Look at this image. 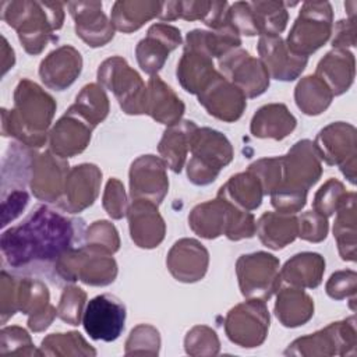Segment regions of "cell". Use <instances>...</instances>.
Returning <instances> with one entry per match:
<instances>
[{"instance_id": "7c38bea8", "label": "cell", "mask_w": 357, "mask_h": 357, "mask_svg": "<svg viewBox=\"0 0 357 357\" xmlns=\"http://www.w3.org/2000/svg\"><path fill=\"white\" fill-rule=\"evenodd\" d=\"M356 128L343 121L322 128L314 142L319 159L329 166H339L351 184L356 183Z\"/></svg>"}, {"instance_id": "b9f144b4", "label": "cell", "mask_w": 357, "mask_h": 357, "mask_svg": "<svg viewBox=\"0 0 357 357\" xmlns=\"http://www.w3.org/2000/svg\"><path fill=\"white\" fill-rule=\"evenodd\" d=\"M258 35H280L289 20L286 4L282 1H248Z\"/></svg>"}, {"instance_id": "484cf974", "label": "cell", "mask_w": 357, "mask_h": 357, "mask_svg": "<svg viewBox=\"0 0 357 357\" xmlns=\"http://www.w3.org/2000/svg\"><path fill=\"white\" fill-rule=\"evenodd\" d=\"M82 57L73 46L64 45L50 52L39 66L42 82L54 91H63L70 86L79 75Z\"/></svg>"}, {"instance_id": "1f68e13d", "label": "cell", "mask_w": 357, "mask_h": 357, "mask_svg": "<svg viewBox=\"0 0 357 357\" xmlns=\"http://www.w3.org/2000/svg\"><path fill=\"white\" fill-rule=\"evenodd\" d=\"M275 315L283 326L304 325L314 315V301L301 287H282L278 290Z\"/></svg>"}, {"instance_id": "836d02e7", "label": "cell", "mask_w": 357, "mask_h": 357, "mask_svg": "<svg viewBox=\"0 0 357 357\" xmlns=\"http://www.w3.org/2000/svg\"><path fill=\"white\" fill-rule=\"evenodd\" d=\"M261 243L272 250H280L297 237V218L293 213L265 212L255 223Z\"/></svg>"}, {"instance_id": "5bb4252c", "label": "cell", "mask_w": 357, "mask_h": 357, "mask_svg": "<svg viewBox=\"0 0 357 357\" xmlns=\"http://www.w3.org/2000/svg\"><path fill=\"white\" fill-rule=\"evenodd\" d=\"M126 315V307L116 296L100 294L86 304L82 325L91 339L113 342L124 331Z\"/></svg>"}, {"instance_id": "cb8c5ba5", "label": "cell", "mask_w": 357, "mask_h": 357, "mask_svg": "<svg viewBox=\"0 0 357 357\" xmlns=\"http://www.w3.org/2000/svg\"><path fill=\"white\" fill-rule=\"evenodd\" d=\"M209 264L208 250L194 238H181L170 248L166 265L170 273L184 283H192L204 278Z\"/></svg>"}, {"instance_id": "44dd1931", "label": "cell", "mask_w": 357, "mask_h": 357, "mask_svg": "<svg viewBox=\"0 0 357 357\" xmlns=\"http://www.w3.org/2000/svg\"><path fill=\"white\" fill-rule=\"evenodd\" d=\"M258 53L269 77L278 81L296 79L308 61V57L293 53L280 35L259 36Z\"/></svg>"}, {"instance_id": "9a60e30c", "label": "cell", "mask_w": 357, "mask_h": 357, "mask_svg": "<svg viewBox=\"0 0 357 357\" xmlns=\"http://www.w3.org/2000/svg\"><path fill=\"white\" fill-rule=\"evenodd\" d=\"M68 172V162L52 151L35 153L29 178L32 194L40 201L57 202L64 191Z\"/></svg>"}, {"instance_id": "4fadbf2b", "label": "cell", "mask_w": 357, "mask_h": 357, "mask_svg": "<svg viewBox=\"0 0 357 357\" xmlns=\"http://www.w3.org/2000/svg\"><path fill=\"white\" fill-rule=\"evenodd\" d=\"M220 74L237 86L245 98H255L269 86V74L259 59L236 47L218 59Z\"/></svg>"}, {"instance_id": "ffe728a7", "label": "cell", "mask_w": 357, "mask_h": 357, "mask_svg": "<svg viewBox=\"0 0 357 357\" xmlns=\"http://www.w3.org/2000/svg\"><path fill=\"white\" fill-rule=\"evenodd\" d=\"M181 45L180 31L163 22L153 24L135 47L137 61L142 71L155 75L165 64L169 53Z\"/></svg>"}, {"instance_id": "681fc988", "label": "cell", "mask_w": 357, "mask_h": 357, "mask_svg": "<svg viewBox=\"0 0 357 357\" xmlns=\"http://www.w3.org/2000/svg\"><path fill=\"white\" fill-rule=\"evenodd\" d=\"M86 245H92L114 254L120 248V238L116 227L107 220L93 222L85 231Z\"/></svg>"}, {"instance_id": "6f0895ef", "label": "cell", "mask_w": 357, "mask_h": 357, "mask_svg": "<svg viewBox=\"0 0 357 357\" xmlns=\"http://www.w3.org/2000/svg\"><path fill=\"white\" fill-rule=\"evenodd\" d=\"M28 201H29V195L25 190H17V191L4 194L1 199V215H3L1 226L4 227L6 225H8V222L20 216L21 212L25 209Z\"/></svg>"}, {"instance_id": "4316f807", "label": "cell", "mask_w": 357, "mask_h": 357, "mask_svg": "<svg viewBox=\"0 0 357 357\" xmlns=\"http://www.w3.org/2000/svg\"><path fill=\"white\" fill-rule=\"evenodd\" d=\"M185 106L174 91L155 74L151 75L146 85L145 114H149L158 123L173 126L180 121Z\"/></svg>"}, {"instance_id": "9f6ffc18", "label": "cell", "mask_w": 357, "mask_h": 357, "mask_svg": "<svg viewBox=\"0 0 357 357\" xmlns=\"http://www.w3.org/2000/svg\"><path fill=\"white\" fill-rule=\"evenodd\" d=\"M356 279L357 275L354 271H339L335 272L328 283H326V293L329 297L335 300H343L349 296L356 294Z\"/></svg>"}, {"instance_id": "74e56055", "label": "cell", "mask_w": 357, "mask_h": 357, "mask_svg": "<svg viewBox=\"0 0 357 357\" xmlns=\"http://www.w3.org/2000/svg\"><path fill=\"white\" fill-rule=\"evenodd\" d=\"M227 219V205L220 197L197 205L190 216L188 225L192 231L204 238H216L225 234Z\"/></svg>"}, {"instance_id": "db71d44e", "label": "cell", "mask_w": 357, "mask_h": 357, "mask_svg": "<svg viewBox=\"0 0 357 357\" xmlns=\"http://www.w3.org/2000/svg\"><path fill=\"white\" fill-rule=\"evenodd\" d=\"M103 208L113 219H121L128 209L124 185L117 178H110L103 194Z\"/></svg>"}, {"instance_id": "5b68a950", "label": "cell", "mask_w": 357, "mask_h": 357, "mask_svg": "<svg viewBox=\"0 0 357 357\" xmlns=\"http://www.w3.org/2000/svg\"><path fill=\"white\" fill-rule=\"evenodd\" d=\"M191 158L187 163V176L197 185H206L216 180L220 170L233 160V146L219 131L197 128L190 146Z\"/></svg>"}, {"instance_id": "ac0fdd59", "label": "cell", "mask_w": 357, "mask_h": 357, "mask_svg": "<svg viewBox=\"0 0 357 357\" xmlns=\"http://www.w3.org/2000/svg\"><path fill=\"white\" fill-rule=\"evenodd\" d=\"M198 102L211 116L226 123L238 120L247 106L244 93L220 73H216L198 93Z\"/></svg>"}, {"instance_id": "f907efd6", "label": "cell", "mask_w": 357, "mask_h": 357, "mask_svg": "<svg viewBox=\"0 0 357 357\" xmlns=\"http://www.w3.org/2000/svg\"><path fill=\"white\" fill-rule=\"evenodd\" d=\"M248 172L259 180L264 195L271 194L278 188L282 180V156L258 159L248 166Z\"/></svg>"}, {"instance_id": "ab89813d", "label": "cell", "mask_w": 357, "mask_h": 357, "mask_svg": "<svg viewBox=\"0 0 357 357\" xmlns=\"http://www.w3.org/2000/svg\"><path fill=\"white\" fill-rule=\"evenodd\" d=\"M332 92L328 85L315 74L304 77L296 86L294 99L297 107L308 116L321 114L332 102Z\"/></svg>"}, {"instance_id": "d590c367", "label": "cell", "mask_w": 357, "mask_h": 357, "mask_svg": "<svg viewBox=\"0 0 357 357\" xmlns=\"http://www.w3.org/2000/svg\"><path fill=\"white\" fill-rule=\"evenodd\" d=\"M162 1L119 0L112 7V24L124 33L139 29L146 21L159 17Z\"/></svg>"}, {"instance_id": "bcb514c9", "label": "cell", "mask_w": 357, "mask_h": 357, "mask_svg": "<svg viewBox=\"0 0 357 357\" xmlns=\"http://www.w3.org/2000/svg\"><path fill=\"white\" fill-rule=\"evenodd\" d=\"M1 356H40L39 350L33 349V343L28 332L20 326H7L0 332Z\"/></svg>"}, {"instance_id": "8992f818", "label": "cell", "mask_w": 357, "mask_h": 357, "mask_svg": "<svg viewBox=\"0 0 357 357\" xmlns=\"http://www.w3.org/2000/svg\"><path fill=\"white\" fill-rule=\"evenodd\" d=\"M112 255L84 244L66 252L53 268L59 279L64 282L81 280L91 286H107L117 276V264Z\"/></svg>"}, {"instance_id": "30bf717a", "label": "cell", "mask_w": 357, "mask_h": 357, "mask_svg": "<svg viewBox=\"0 0 357 357\" xmlns=\"http://www.w3.org/2000/svg\"><path fill=\"white\" fill-rule=\"evenodd\" d=\"M356 319L350 317L340 322H332L325 329L296 339L284 350L293 356H333L354 354L356 350Z\"/></svg>"}, {"instance_id": "7402d4cb", "label": "cell", "mask_w": 357, "mask_h": 357, "mask_svg": "<svg viewBox=\"0 0 357 357\" xmlns=\"http://www.w3.org/2000/svg\"><path fill=\"white\" fill-rule=\"evenodd\" d=\"M93 127L68 107L49 132V151L60 158L81 153L91 141Z\"/></svg>"}, {"instance_id": "d6a6232c", "label": "cell", "mask_w": 357, "mask_h": 357, "mask_svg": "<svg viewBox=\"0 0 357 357\" xmlns=\"http://www.w3.org/2000/svg\"><path fill=\"white\" fill-rule=\"evenodd\" d=\"M325 261L317 252H300L291 257L282 268L280 278L290 286L315 289L322 282Z\"/></svg>"}, {"instance_id": "603a6c76", "label": "cell", "mask_w": 357, "mask_h": 357, "mask_svg": "<svg viewBox=\"0 0 357 357\" xmlns=\"http://www.w3.org/2000/svg\"><path fill=\"white\" fill-rule=\"evenodd\" d=\"M67 6L75 24V33L88 46H105L113 39L114 26L102 11L100 1H71Z\"/></svg>"}, {"instance_id": "11a10c76", "label": "cell", "mask_w": 357, "mask_h": 357, "mask_svg": "<svg viewBox=\"0 0 357 357\" xmlns=\"http://www.w3.org/2000/svg\"><path fill=\"white\" fill-rule=\"evenodd\" d=\"M227 18L238 33L247 36L258 35V29L248 1H236L233 6H230L227 10Z\"/></svg>"}, {"instance_id": "9c48e42d", "label": "cell", "mask_w": 357, "mask_h": 357, "mask_svg": "<svg viewBox=\"0 0 357 357\" xmlns=\"http://www.w3.org/2000/svg\"><path fill=\"white\" fill-rule=\"evenodd\" d=\"M236 273L241 294L245 298L266 301L279 290V259L268 252L243 254L236 262Z\"/></svg>"}, {"instance_id": "7a4b0ae2", "label": "cell", "mask_w": 357, "mask_h": 357, "mask_svg": "<svg viewBox=\"0 0 357 357\" xmlns=\"http://www.w3.org/2000/svg\"><path fill=\"white\" fill-rule=\"evenodd\" d=\"M54 112V99L38 84L24 78L15 86L14 107L1 109V134L14 137L28 148H40L47 139Z\"/></svg>"}, {"instance_id": "e0dca14e", "label": "cell", "mask_w": 357, "mask_h": 357, "mask_svg": "<svg viewBox=\"0 0 357 357\" xmlns=\"http://www.w3.org/2000/svg\"><path fill=\"white\" fill-rule=\"evenodd\" d=\"M169 190L166 163L153 156L142 155L130 169V195L132 199H148L159 205Z\"/></svg>"}, {"instance_id": "4dcf8cb0", "label": "cell", "mask_w": 357, "mask_h": 357, "mask_svg": "<svg viewBox=\"0 0 357 357\" xmlns=\"http://www.w3.org/2000/svg\"><path fill=\"white\" fill-rule=\"evenodd\" d=\"M216 73L212 57L199 50L184 47L183 56L177 63L176 75L187 92L198 95Z\"/></svg>"}, {"instance_id": "ee69618b", "label": "cell", "mask_w": 357, "mask_h": 357, "mask_svg": "<svg viewBox=\"0 0 357 357\" xmlns=\"http://www.w3.org/2000/svg\"><path fill=\"white\" fill-rule=\"evenodd\" d=\"M347 191L344 185L336 180V178H329L321 188L317 191L312 202V208L315 212L324 215V216H331L333 215L340 205L344 202L347 197Z\"/></svg>"}, {"instance_id": "83f0119b", "label": "cell", "mask_w": 357, "mask_h": 357, "mask_svg": "<svg viewBox=\"0 0 357 357\" xmlns=\"http://www.w3.org/2000/svg\"><path fill=\"white\" fill-rule=\"evenodd\" d=\"M315 75L331 89L333 96L344 93L354 79V56L346 49L328 52L317 66Z\"/></svg>"}, {"instance_id": "680465c9", "label": "cell", "mask_w": 357, "mask_h": 357, "mask_svg": "<svg viewBox=\"0 0 357 357\" xmlns=\"http://www.w3.org/2000/svg\"><path fill=\"white\" fill-rule=\"evenodd\" d=\"M0 279H1L0 314H1V322L6 324V321L17 312V305H15V282H17V278L8 275L6 271H1Z\"/></svg>"}, {"instance_id": "f35d334b", "label": "cell", "mask_w": 357, "mask_h": 357, "mask_svg": "<svg viewBox=\"0 0 357 357\" xmlns=\"http://www.w3.org/2000/svg\"><path fill=\"white\" fill-rule=\"evenodd\" d=\"M333 236L343 261H356V194L349 192L336 211Z\"/></svg>"}, {"instance_id": "8fae6325", "label": "cell", "mask_w": 357, "mask_h": 357, "mask_svg": "<svg viewBox=\"0 0 357 357\" xmlns=\"http://www.w3.org/2000/svg\"><path fill=\"white\" fill-rule=\"evenodd\" d=\"M269 329V312L265 301L248 298L233 307L225 319L227 337L240 347H258Z\"/></svg>"}, {"instance_id": "f6af8a7d", "label": "cell", "mask_w": 357, "mask_h": 357, "mask_svg": "<svg viewBox=\"0 0 357 357\" xmlns=\"http://www.w3.org/2000/svg\"><path fill=\"white\" fill-rule=\"evenodd\" d=\"M226 205H227V219H226L225 236L233 241L252 237L255 234L254 215L250 211L237 208L229 201H226Z\"/></svg>"}, {"instance_id": "52a82bcc", "label": "cell", "mask_w": 357, "mask_h": 357, "mask_svg": "<svg viewBox=\"0 0 357 357\" xmlns=\"http://www.w3.org/2000/svg\"><path fill=\"white\" fill-rule=\"evenodd\" d=\"M333 11L328 1H305L301 6L287 39V47L300 56L308 57L317 52L332 33Z\"/></svg>"}, {"instance_id": "7dc6e473", "label": "cell", "mask_w": 357, "mask_h": 357, "mask_svg": "<svg viewBox=\"0 0 357 357\" xmlns=\"http://www.w3.org/2000/svg\"><path fill=\"white\" fill-rule=\"evenodd\" d=\"M185 351L191 356H215L219 353V339L208 326H194L184 339Z\"/></svg>"}, {"instance_id": "6da1fadb", "label": "cell", "mask_w": 357, "mask_h": 357, "mask_svg": "<svg viewBox=\"0 0 357 357\" xmlns=\"http://www.w3.org/2000/svg\"><path fill=\"white\" fill-rule=\"evenodd\" d=\"M85 222L46 205L35 208L22 223L1 234L0 248L11 268L53 265L68 251L84 245Z\"/></svg>"}, {"instance_id": "f5cc1de1", "label": "cell", "mask_w": 357, "mask_h": 357, "mask_svg": "<svg viewBox=\"0 0 357 357\" xmlns=\"http://www.w3.org/2000/svg\"><path fill=\"white\" fill-rule=\"evenodd\" d=\"M328 234V220L326 216L308 211L297 218V236L303 240L319 243L325 240Z\"/></svg>"}, {"instance_id": "60d3db41", "label": "cell", "mask_w": 357, "mask_h": 357, "mask_svg": "<svg viewBox=\"0 0 357 357\" xmlns=\"http://www.w3.org/2000/svg\"><path fill=\"white\" fill-rule=\"evenodd\" d=\"M70 109L78 113L95 128L109 113V99L102 85L88 84L77 95L75 103L71 105Z\"/></svg>"}, {"instance_id": "f546056e", "label": "cell", "mask_w": 357, "mask_h": 357, "mask_svg": "<svg viewBox=\"0 0 357 357\" xmlns=\"http://www.w3.org/2000/svg\"><path fill=\"white\" fill-rule=\"evenodd\" d=\"M297 120L283 103H269L257 110L251 120V132L258 138L283 139L294 128Z\"/></svg>"}, {"instance_id": "3957f363", "label": "cell", "mask_w": 357, "mask_h": 357, "mask_svg": "<svg viewBox=\"0 0 357 357\" xmlns=\"http://www.w3.org/2000/svg\"><path fill=\"white\" fill-rule=\"evenodd\" d=\"M321 173V159L314 142L310 139L296 142L282 156V180L278 188L269 194L273 208L282 213L301 211L308 190L318 181Z\"/></svg>"}, {"instance_id": "e575fe53", "label": "cell", "mask_w": 357, "mask_h": 357, "mask_svg": "<svg viewBox=\"0 0 357 357\" xmlns=\"http://www.w3.org/2000/svg\"><path fill=\"white\" fill-rule=\"evenodd\" d=\"M241 39L240 33L233 28L231 24H227L218 31H202L194 29L185 36V49L199 50L209 57H220L225 53L240 47Z\"/></svg>"}, {"instance_id": "d6986e66", "label": "cell", "mask_w": 357, "mask_h": 357, "mask_svg": "<svg viewBox=\"0 0 357 357\" xmlns=\"http://www.w3.org/2000/svg\"><path fill=\"white\" fill-rule=\"evenodd\" d=\"M17 311L28 315V326L33 332L45 331L57 314V310L49 303V290L38 279L17 278L15 282Z\"/></svg>"}, {"instance_id": "d4e9b609", "label": "cell", "mask_w": 357, "mask_h": 357, "mask_svg": "<svg viewBox=\"0 0 357 357\" xmlns=\"http://www.w3.org/2000/svg\"><path fill=\"white\" fill-rule=\"evenodd\" d=\"M127 216L131 238L138 247L155 248L163 241L166 225L156 204L148 199H132Z\"/></svg>"}, {"instance_id": "f1b7e54d", "label": "cell", "mask_w": 357, "mask_h": 357, "mask_svg": "<svg viewBox=\"0 0 357 357\" xmlns=\"http://www.w3.org/2000/svg\"><path fill=\"white\" fill-rule=\"evenodd\" d=\"M197 128L198 127L194 121L181 120L165 130L158 151L162 156V160L174 173L181 172L191 146L192 135Z\"/></svg>"}, {"instance_id": "7bdbcfd3", "label": "cell", "mask_w": 357, "mask_h": 357, "mask_svg": "<svg viewBox=\"0 0 357 357\" xmlns=\"http://www.w3.org/2000/svg\"><path fill=\"white\" fill-rule=\"evenodd\" d=\"M40 354L45 356H95L92 349L78 332L52 333L42 340Z\"/></svg>"}, {"instance_id": "816d5d0a", "label": "cell", "mask_w": 357, "mask_h": 357, "mask_svg": "<svg viewBox=\"0 0 357 357\" xmlns=\"http://www.w3.org/2000/svg\"><path fill=\"white\" fill-rule=\"evenodd\" d=\"M160 346L159 332L151 325H138L134 328L126 342L127 354H158Z\"/></svg>"}, {"instance_id": "c3c4849f", "label": "cell", "mask_w": 357, "mask_h": 357, "mask_svg": "<svg viewBox=\"0 0 357 357\" xmlns=\"http://www.w3.org/2000/svg\"><path fill=\"white\" fill-rule=\"evenodd\" d=\"M86 300V294L82 289L77 286H68L64 289L60 303L57 307V317L70 324V325H78L81 322V317L84 315V304Z\"/></svg>"}, {"instance_id": "277c9868", "label": "cell", "mask_w": 357, "mask_h": 357, "mask_svg": "<svg viewBox=\"0 0 357 357\" xmlns=\"http://www.w3.org/2000/svg\"><path fill=\"white\" fill-rule=\"evenodd\" d=\"M1 18L14 28L28 54H39L50 40H57L54 32L63 26L64 4L49 1H4Z\"/></svg>"}, {"instance_id": "91938a15", "label": "cell", "mask_w": 357, "mask_h": 357, "mask_svg": "<svg viewBox=\"0 0 357 357\" xmlns=\"http://www.w3.org/2000/svg\"><path fill=\"white\" fill-rule=\"evenodd\" d=\"M333 49H346L347 46H356L354 36V15L347 20H340L336 22L332 38Z\"/></svg>"}, {"instance_id": "6125c7cd", "label": "cell", "mask_w": 357, "mask_h": 357, "mask_svg": "<svg viewBox=\"0 0 357 357\" xmlns=\"http://www.w3.org/2000/svg\"><path fill=\"white\" fill-rule=\"evenodd\" d=\"M7 59H10L11 61H15V59H14V50L8 46L6 38H3V74H6L7 70H8V61H7Z\"/></svg>"}, {"instance_id": "94428289", "label": "cell", "mask_w": 357, "mask_h": 357, "mask_svg": "<svg viewBox=\"0 0 357 357\" xmlns=\"http://www.w3.org/2000/svg\"><path fill=\"white\" fill-rule=\"evenodd\" d=\"M227 10H229L227 1H211L209 11H208L206 17L202 20L204 24L206 26L212 28L213 31L222 29L223 26L230 24L229 18H227Z\"/></svg>"}, {"instance_id": "8d00e7d4", "label": "cell", "mask_w": 357, "mask_h": 357, "mask_svg": "<svg viewBox=\"0 0 357 357\" xmlns=\"http://www.w3.org/2000/svg\"><path fill=\"white\" fill-rule=\"evenodd\" d=\"M218 197L244 211H254L261 205L264 190L259 180L247 170L231 176L229 181L219 188Z\"/></svg>"}, {"instance_id": "2e32d148", "label": "cell", "mask_w": 357, "mask_h": 357, "mask_svg": "<svg viewBox=\"0 0 357 357\" xmlns=\"http://www.w3.org/2000/svg\"><path fill=\"white\" fill-rule=\"evenodd\" d=\"M102 172L96 165L82 163L70 169L64 191L57 201L61 211L67 213H79L91 206L100 188Z\"/></svg>"}, {"instance_id": "ba28073f", "label": "cell", "mask_w": 357, "mask_h": 357, "mask_svg": "<svg viewBox=\"0 0 357 357\" xmlns=\"http://www.w3.org/2000/svg\"><path fill=\"white\" fill-rule=\"evenodd\" d=\"M98 81L114 93L124 113L145 114V82L123 57L113 56L105 60L98 68Z\"/></svg>"}]
</instances>
